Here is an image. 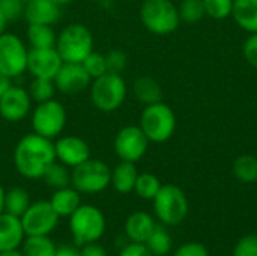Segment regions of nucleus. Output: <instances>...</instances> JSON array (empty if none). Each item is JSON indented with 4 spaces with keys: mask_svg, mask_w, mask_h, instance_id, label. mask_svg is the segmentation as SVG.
Returning a JSON list of instances; mask_svg holds the SVG:
<instances>
[{
    "mask_svg": "<svg viewBox=\"0 0 257 256\" xmlns=\"http://www.w3.org/2000/svg\"><path fill=\"white\" fill-rule=\"evenodd\" d=\"M63 60L57 53L56 47L53 48H29L27 54V72L32 77L50 78L53 80L59 72Z\"/></svg>",
    "mask_w": 257,
    "mask_h": 256,
    "instance_id": "15",
    "label": "nucleus"
},
{
    "mask_svg": "<svg viewBox=\"0 0 257 256\" xmlns=\"http://www.w3.org/2000/svg\"><path fill=\"white\" fill-rule=\"evenodd\" d=\"M60 8H63V6H66V5H69V3H72L74 0H54Z\"/></svg>",
    "mask_w": 257,
    "mask_h": 256,
    "instance_id": "48",
    "label": "nucleus"
},
{
    "mask_svg": "<svg viewBox=\"0 0 257 256\" xmlns=\"http://www.w3.org/2000/svg\"><path fill=\"white\" fill-rule=\"evenodd\" d=\"M232 256H257V235L242 237L236 243Z\"/></svg>",
    "mask_w": 257,
    "mask_h": 256,
    "instance_id": "37",
    "label": "nucleus"
},
{
    "mask_svg": "<svg viewBox=\"0 0 257 256\" xmlns=\"http://www.w3.org/2000/svg\"><path fill=\"white\" fill-rule=\"evenodd\" d=\"M146 247L152 252L154 256H166L173 246L172 237L169 234V231L166 229V226L157 225L155 229L152 231V234L149 235V238L146 240Z\"/></svg>",
    "mask_w": 257,
    "mask_h": 256,
    "instance_id": "28",
    "label": "nucleus"
},
{
    "mask_svg": "<svg viewBox=\"0 0 257 256\" xmlns=\"http://www.w3.org/2000/svg\"><path fill=\"white\" fill-rule=\"evenodd\" d=\"M68 115L65 106L51 98L44 103H38L30 113V125L33 133L47 137L57 139L66 127Z\"/></svg>",
    "mask_w": 257,
    "mask_h": 256,
    "instance_id": "9",
    "label": "nucleus"
},
{
    "mask_svg": "<svg viewBox=\"0 0 257 256\" xmlns=\"http://www.w3.org/2000/svg\"><path fill=\"white\" fill-rule=\"evenodd\" d=\"M20 219L26 237H33L50 235L56 229L60 217L53 210L50 201H36L30 204V207Z\"/></svg>",
    "mask_w": 257,
    "mask_h": 256,
    "instance_id": "12",
    "label": "nucleus"
},
{
    "mask_svg": "<svg viewBox=\"0 0 257 256\" xmlns=\"http://www.w3.org/2000/svg\"><path fill=\"white\" fill-rule=\"evenodd\" d=\"M111 184V169L98 158H89L84 163L72 167L71 186L81 195H96L104 192Z\"/></svg>",
    "mask_w": 257,
    "mask_h": 256,
    "instance_id": "7",
    "label": "nucleus"
},
{
    "mask_svg": "<svg viewBox=\"0 0 257 256\" xmlns=\"http://www.w3.org/2000/svg\"><path fill=\"white\" fill-rule=\"evenodd\" d=\"M242 56L251 68L257 69V33H250V36L244 41Z\"/></svg>",
    "mask_w": 257,
    "mask_h": 256,
    "instance_id": "38",
    "label": "nucleus"
},
{
    "mask_svg": "<svg viewBox=\"0 0 257 256\" xmlns=\"http://www.w3.org/2000/svg\"><path fill=\"white\" fill-rule=\"evenodd\" d=\"M30 196L21 187H12L5 192V213L21 217L30 207Z\"/></svg>",
    "mask_w": 257,
    "mask_h": 256,
    "instance_id": "26",
    "label": "nucleus"
},
{
    "mask_svg": "<svg viewBox=\"0 0 257 256\" xmlns=\"http://www.w3.org/2000/svg\"><path fill=\"white\" fill-rule=\"evenodd\" d=\"M69 231L77 246L99 241L105 232L107 222L104 213L95 205H80L69 217Z\"/></svg>",
    "mask_w": 257,
    "mask_h": 256,
    "instance_id": "6",
    "label": "nucleus"
},
{
    "mask_svg": "<svg viewBox=\"0 0 257 256\" xmlns=\"http://www.w3.org/2000/svg\"><path fill=\"white\" fill-rule=\"evenodd\" d=\"M139 177V170L136 167V163L131 161H122L111 169V184L113 189L120 193V195H126L134 192V186Z\"/></svg>",
    "mask_w": 257,
    "mask_h": 256,
    "instance_id": "22",
    "label": "nucleus"
},
{
    "mask_svg": "<svg viewBox=\"0 0 257 256\" xmlns=\"http://www.w3.org/2000/svg\"><path fill=\"white\" fill-rule=\"evenodd\" d=\"M119 256H154L152 252L143 243H128L122 247Z\"/></svg>",
    "mask_w": 257,
    "mask_h": 256,
    "instance_id": "40",
    "label": "nucleus"
},
{
    "mask_svg": "<svg viewBox=\"0 0 257 256\" xmlns=\"http://www.w3.org/2000/svg\"><path fill=\"white\" fill-rule=\"evenodd\" d=\"M26 238L21 219L8 213L0 214V252L20 249Z\"/></svg>",
    "mask_w": 257,
    "mask_h": 256,
    "instance_id": "18",
    "label": "nucleus"
},
{
    "mask_svg": "<svg viewBox=\"0 0 257 256\" xmlns=\"http://www.w3.org/2000/svg\"><path fill=\"white\" fill-rule=\"evenodd\" d=\"M23 2H27V0H23Z\"/></svg>",
    "mask_w": 257,
    "mask_h": 256,
    "instance_id": "50",
    "label": "nucleus"
},
{
    "mask_svg": "<svg viewBox=\"0 0 257 256\" xmlns=\"http://www.w3.org/2000/svg\"><path fill=\"white\" fill-rule=\"evenodd\" d=\"M27 54L29 48L18 35L5 32L0 36V72L9 80L27 71Z\"/></svg>",
    "mask_w": 257,
    "mask_h": 256,
    "instance_id": "10",
    "label": "nucleus"
},
{
    "mask_svg": "<svg viewBox=\"0 0 257 256\" xmlns=\"http://www.w3.org/2000/svg\"><path fill=\"white\" fill-rule=\"evenodd\" d=\"M83 66L86 69V72L90 75L92 80L104 75L107 71V62H105V54L98 53V51H92L84 60H83Z\"/></svg>",
    "mask_w": 257,
    "mask_h": 256,
    "instance_id": "34",
    "label": "nucleus"
},
{
    "mask_svg": "<svg viewBox=\"0 0 257 256\" xmlns=\"http://www.w3.org/2000/svg\"><path fill=\"white\" fill-rule=\"evenodd\" d=\"M178 9H179L181 21L188 24L199 23L203 17H206L203 0H182Z\"/></svg>",
    "mask_w": 257,
    "mask_h": 256,
    "instance_id": "32",
    "label": "nucleus"
},
{
    "mask_svg": "<svg viewBox=\"0 0 257 256\" xmlns=\"http://www.w3.org/2000/svg\"><path fill=\"white\" fill-rule=\"evenodd\" d=\"M26 38L30 48H53L56 47L57 33L53 26L47 24H29L26 30Z\"/></svg>",
    "mask_w": 257,
    "mask_h": 256,
    "instance_id": "24",
    "label": "nucleus"
},
{
    "mask_svg": "<svg viewBox=\"0 0 257 256\" xmlns=\"http://www.w3.org/2000/svg\"><path fill=\"white\" fill-rule=\"evenodd\" d=\"M176 124L173 109L163 101L145 106L139 121V127L152 143H164L170 140L176 131Z\"/></svg>",
    "mask_w": 257,
    "mask_h": 256,
    "instance_id": "5",
    "label": "nucleus"
},
{
    "mask_svg": "<svg viewBox=\"0 0 257 256\" xmlns=\"http://www.w3.org/2000/svg\"><path fill=\"white\" fill-rule=\"evenodd\" d=\"M152 202L154 213L164 226H178L188 214V199L182 189L175 184L161 186Z\"/></svg>",
    "mask_w": 257,
    "mask_h": 256,
    "instance_id": "8",
    "label": "nucleus"
},
{
    "mask_svg": "<svg viewBox=\"0 0 257 256\" xmlns=\"http://www.w3.org/2000/svg\"><path fill=\"white\" fill-rule=\"evenodd\" d=\"M157 223L149 213L136 211L128 216L125 222V235L131 243H146Z\"/></svg>",
    "mask_w": 257,
    "mask_h": 256,
    "instance_id": "19",
    "label": "nucleus"
},
{
    "mask_svg": "<svg viewBox=\"0 0 257 256\" xmlns=\"http://www.w3.org/2000/svg\"><path fill=\"white\" fill-rule=\"evenodd\" d=\"M139 15L145 29L158 36L173 33L181 24L179 9L172 0H143Z\"/></svg>",
    "mask_w": 257,
    "mask_h": 256,
    "instance_id": "3",
    "label": "nucleus"
},
{
    "mask_svg": "<svg viewBox=\"0 0 257 256\" xmlns=\"http://www.w3.org/2000/svg\"><path fill=\"white\" fill-rule=\"evenodd\" d=\"M56 256H80V249L72 244H63L57 247Z\"/></svg>",
    "mask_w": 257,
    "mask_h": 256,
    "instance_id": "42",
    "label": "nucleus"
},
{
    "mask_svg": "<svg viewBox=\"0 0 257 256\" xmlns=\"http://www.w3.org/2000/svg\"><path fill=\"white\" fill-rule=\"evenodd\" d=\"M24 5L23 0H0V12L5 15L8 23L18 21L24 17Z\"/></svg>",
    "mask_w": 257,
    "mask_h": 256,
    "instance_id": "36",
    "label": "nucleus"
},
{
    "mask_svg": "<svg viewBox=\"0 0 257 256\" xmlns=\"http://www.w3.org/2000/svg\"><path fill=\"white\" fill-rule=\"evenodd\" d=\"M235 0H203L205 14L212 20H226L232 17Z\"/></svg>",
    "mask_w": 257,
    "mask_h": 256,
    "instance_id": "33",
    "label": "nucleus"
},
{
    "mask_svg": "<svg viewBox=\"0 0 257 256\" xmlns=\"http://www.w3.org/2000/svg\"><path fill=\"white\" fill-rule=\"evenodd\" d=\"M33 101L27 89L11 84L0 95V118L8 122H21L32 113Z\"/></svg>",
    "mask_w": 257,
    "mask_h": 256,
    "instance_id": "13",
    "label": "nucleus"
},
{
    "mask_svg": "<svg viewBox=\"0 0 257 256\" xmlns=\"http://www.w3.org/2000/svg\"><path fill=\"white\" fill-rule=\"evenodd\" d=\"M56 160L68 167H75L90 158V146L80 136H59L54 142Z\"/></svg>",
    "mask_w": 257,
    "mask_h": 256,
    "instance_id": "16",
    "label": "nucleus"
},
{
    "mask_svg": "<svg viewBox=\"0 0 257 256\" xmlns=\"http://www.w3.org/2000/svg\"><path fill=\"white\" fill-rule=\"evenodd\" d=\"M27 92H29L32 101L38 104V103H44V101H48V100L54 98L57 91H56V86H54L53 80L33 77V80L29 84Z\"/></svg>",
    "mask_w": 257,
    "mask_h": 256,
    "instance_id": "30",
    "label": "nucleus"
},
{
    "mask_svg": "<svg viewBox=\"0 0 257 256\" xmlns=\"http://www.w3.org/2000/svg\"><path fill=\"white\" fill-rule=\"evenodd\" d=\"M133 94L136 100L145 106L163 101V89L158 80L151 75H140L133 83Z\"/></svg>",
    "mask_w": 257,
    "mask_h": 256,
    "instance_id": "21",
    "label": "nucleus"
},
{
    "mask_svg": "<svg viewBox=\"0 0 257 256\" xmlns=\"http://www.w3.org/2000/svg\"><path fill=\"white\" fill-rule=\"evenodd\" d=\"M93 35L87 26L81 23H71L57 33L56 50L63 62L83 63V60L93 51Z\"/></svg>",
    "mask_w": 257,
    "mask_h": 256,
    "instance_id": "2",
    "label": "nucleus"
},
{
    "mask_svg": "<svg viewBox=\"0 0 257 256\" xmlns=\"http://www.w3.org/2000/svg\"><path fill=\"white\" fill-rule=\"evenodd\" d=\"M80 256H108V253L104 249V246L95 241V243H87V244L80 246Z\"/></svg>",
    "mask_w": 257,
    "mask_h": 256,
    "instance_id": "41",
    "label": "nucleus"
},
{
    "mask_svg": "<svg viewBox=\"0 0 257 256\" xmlns=\"http://www.w3.org/2000/svg\"><path fill=\"white\" fill-rule=\"evenodd\" d=\"M0 121H2V118H0ZM0 124H2V122H0Z\"/></svg>",
    "mask_w": 257,
    "mask_h": 256,
    "instance_id": "49",
    "label": "nucleus"
},
{
    "mask_svg": "<svg viewBox=\"0 0 257 256\" xmlns=\"http://www.w3.org/2000/svg\"><path fill=\"white\" fill-rule=\"evenodd\" d=\"M128 95V86L122 74L105 72L104 75L92 80L89 86V97L92 104L104 112L113 113L122 107Z\"/></svg>",
    "mask_w": 257,
    "mask_h": 256,
    "instance_id": "4",
    "label": "nucleus"
},
{
    "mask_svg": "<svg viewBox=\"0 0 257 256\" xmlns=\"http://www.w3.org/2000/svg\"><path fill=\"white\" fill-rule=\"evenodd\" d=\"M161 186H163L161 181L154 174L143 172V174H139V177H137V181H136V186H134V192L142 199L152 201L157 196V193L160 192Z\"/></svg>",
    "mask_w": 257,
    "mask_h": 256,
    "instance_id": "31",
    "label": "nucleus"
},
{
    "mask_svg": "<svg viewBox=\"0 0 257 256\" xmlns=\"http://www.w3.org/2000/svg\"><path fill=\"white\" fill-rule=\"evenodd\" d=\"M42 180L45 181L47 186L53 187L54 190L62 189V187H68L71 186V170L68 166L62 164L60 161H54L48 166V169L45 170Z\"/></svg>",
    "mask_w": 257,
    "mask_h": 256,
    "instance_id": "29",
    "label": "nucleus"
},
{
    "mask_svg": "<svg viewBox=\"0 0 257 256\" xmlns=\"http://www.w3.org/2000/svg\"><path fill=\"white\" fill-rule=\"evenodd\" d=\"M24 256H56L57 246L48 235L26 237L21 244Z\"/></svg>",
    "mask_w": 257,
    "mask_h": 256,
    "instance_id": "25",
    "label": "nucleus"
},
{
    "mask_svg": "<svg viewBox=\"0 0 257 256\" xmlns=\"http://www.w3.org/2000/svg\"><path fill=\"white\" fill-rule=\"evenodd\" d=\"M50 204L59 217H69L81 205V198L72 186H68L54 190Z\"/></svg>",
    "mask_w": 257,
    "mask_h": 256,
    "instance_id": "20",
    "label": "nucleus"
},
{
    "mask_svg": "<svg viewBox=\"0 0 257 256\" xmlns=\"http://www.w3.org/2000/svg\"><path fill=\"white\" fill-rule=\"evenodd\" d=\"M11 84H12V80H9L6 75H3V74L0 72V95H2Z\"/></svg>",
    "mask_w": 257,
    "mask_h": 256,
    "instance_id": "43",
    "label": "nucleus"
},
{
    "mask_svg": "<svg viewBox=\"0 0 257 256\" xmlns=\"http://www.w3.org/2000/svg\"><path fill=\"white\" fill-rule=\"evenodd\" d=\"M95 3H98L101 8H111L114 5V0H95Z\"/></svg>",
    "mask_w": 257,
    "mask_h": 256,
    "instance_id": "47",
    "label": "nucleus"
},
{
    "mask_svg": "<svg viewBox=\"0 0 257 256\" xmlns=\"http://www.w3.org/2000/svg\"><path fill=\"white\" fill-rule=\"evenodd\" d=\"M149 143V139L139 125H125L116 133L113 149L119 160L137 163L148 152Z\"/></svg>",
    "mask_w": 257,
    "mask_h": 256,
    "instance_id": "11",
    "label": "nucleus"
},
{
    "mask_svg": "<svg viewBox=\"0 0 257 256\" xmlns=\"http://www.w3.org/2000/svg\"><path fill=\"white\" fill-rule=\"evenodd\" d=\"M232 18L247 33H257V0H235Z\"/></svg>",
    "mask_w": 257,
    "mask_h": 256,
    "instance_id": "23",
    "label": "nucleus"
},
{
    "mask_svg": "<svg viewBox=\"0 0 257 256\" xmlns=\"http://www.w3.org/2000/svg\"><path fill=\"white\" fill-rule=\"evenodd\" d=\"M107 71L113 74H122L128 66V56L120 48H113L105 53Z\"/></svg>",
    "mask_w": 257,
    "mask_h": 256,
    "instance_id": "35",
    "label": "nucleus"
},
{
    "mask_svg": "<svg viewBox=\"0 0 257 256\" xmlns=\"http://www.w3.org/2000/svg\"><path fill=\"white\" fill-rule=\"evenodd\" d=\"M5 189H3V186L0 184V214L2 213H5Z\"/></svg>",
    "mask_w": 257,
    "mask_h": 256,
    "instance_id": "45",
    "label": "nucleus"
},
{
    "mask_svg": "<svg viewBox=\"0 0 257 256\" xmlns=\"http://www.w3.org/2000/svg\"><path fill=\"white\" fill-rule=\"evenodd\" d=\"M8 24H9V23H8V20H6V18H5V15L0 12V36H2V35L6 32V27H8Z\"/></svg>",
    "mask_w": 257,
    "mask_h": 256,
    "instance_id": "44",
    "label": "nucleus"
},
{
    "mask_svg": "<svg viewBox=\"0 0 257 256\" xmlns=\"http://www.w3.org/2000/svg\"><path fill=\"white\" fill-rule=\"evenodd\" d=\"M56 91L65 95H75L89 89L92 78L86 72L83 63L63 62L59 72L53 78Z\"/></svg>",
    "mask_w": 257,
    "mask_h": 256,
    "instance_id": "14",
    "label": "nucleus"
},
{
    "mask_svg": "<svg viewBox=\"0 0 257 256\" xmlns=\"http://www.w3.org/2000/svg\"><path fill=\"white\" fill-rule=\"evenodd\" d=\"M0 256H24L21 250L15 249V250H5V252H0Z\"/></svg>",
    "mask_w": 257,
    "mask_h": 256,
    "instance_id": "46",
    "label": "nucleus"
},
{
    "mask_svg": "<svg viewBox=\"0 0 257 256\" xmlns=\"http://www.w3.org/2000/svg\"><path fill=\"white\" fill-rule=\"evenodd\" d=\"M56 161L54 142L36 133L24 134L15 145L14 164L17 172L27 180H42L45 170Z\"/></svg>",
    "mask_w": 257,
    "mask_h": 256,
    "instance_id": "1",
    "label": "nucleus"
},
{
    "mask_svg": "<svg viewBox=\"0 0 257 256\" xmlns=\"http://www.w3.org/2000/svg\"><path fill=\"white\" fill-rule=\"evenodd\" d=\"M173 256H209V252L202 243H185L176 249Z\"/></svg>",
    "mask_w": 257,
    "mask_h": 256,
    "instance_id": "39",
    "label": "nucleus"
},
{
    "mask_svg": "<svg viewBox=\"0 0 257 256\" xmlns=\"http://www.w3.org/2000/svg\"><path fill=\"white\" fill-rule=\"evenodd\" d=\"M233 175L244 184L257 183V157L242 154L233 161Z\"/></svg>",
    "mask_w": 257,
    "mask_h": 256,
    "instance_id": "27",
    "label": "nucleus"
},
{
    "mask_svg": "<svg viewBox=\"0 0 257 256\" xmlns=\"http://www.w3.org/2000/svg\"><path fill=\"white\" fill-rule=\"evenodd\" d=\"M23 18L27 24L54 26L62 18V8L54 0H27Z\"/></svg>",
    "mask_w": 257,
    "mask_h": 256,
    "instance_id": "17",
    "label": "nucleus"
}]
</instances>
